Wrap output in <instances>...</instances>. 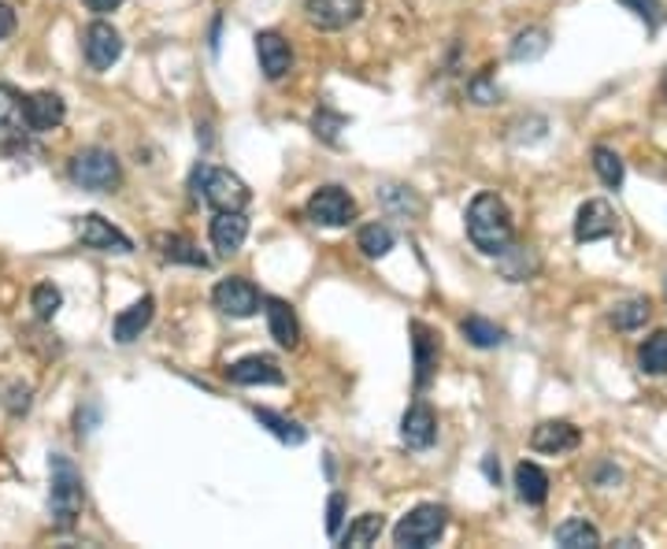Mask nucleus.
Instances as JSON below:
<instances>
[{
    "label": "nucleus",
    "instance_id": "nucleus-1",
    "mask_svg": "<svg viewBox=\"0 0 667 549\" xmlns=\"http://www.w3.org/2000/svg\"><path fill=\"white\" fill-rule=\"evenodd\" d=\"M464 227H467L471 246L486 257H504L512 249V238H516V230H512V212L498 194L475 197V201L467 204Z\"/></svg>",
    "mask_w": 667,
    "mask_h": 549
},
{
    "label": "nucleus",
    "instance_id": "nucleus-40",
    "mask_svg": "<svg viewBox=\"0 0 667 549\" xmlns=\"http://www.w3.org/2000/svg\"><path fill=\"white\" fill-rule=\"evenodd\" d=\"M12 34H15V8L0 0V41L12 38Z\"/></svg>",
    "mask_w": 667,
    "mask_h": 549
},
{
    "label": "nucleus",
    "instance_id": "nucleus-43",
    "mask_svg": "<svg viewBox=\"0 0 667 549\" xmlns=\"http://www.w3.org/2000/svg\"><path fill=\"white\" fill-rule=\"evenodd\" d=\"M664 97H667V71H664Z\"/></svg>",
    "mask_w": 667,
    "mask_h": 549
},
{
    "label": "nucleus",
    "instance_id": "nucleus-11",
    "mask_svg": "<svg viewBox=\"0 0 667 549\" xmlns=\"http://www.w3.org/2000/svg\"><path fill=\"white\" fill-rule=\"evenodd\" d=\"M364 12V0H304V15L315 30H345Z\"/></svg>",
    "mask_w": 667,
    "mask_h": 549
},
{
    "label": "nucleus",
    "instance_id": "nucleus-4",
    "mask_svg": "<svg viewBox=\"0 0 667 549\" xmlns=\"http://www.w3.org/2000/svg\"><path fill=\"white\" fill-rule=\"evenodd\" d=\"M123 171H119V160L115 152L108 149H83L75 160H71V183L83 186V190H93V194H112L119 186Z\"/></svg>",
    "mask_w": 667,
    "mask_h": 549
},
{
    "label": "nucleus",
    "instance_id": "nucleus-42",
    "mask_svg": "<svg viewBox=\"0 0 667 549\" xmlns=\"http://www.w3.org/2000/svg\"><path fill=\"white\" fill-rule=\"evenodd\" d=\"M482 472H486V479H490V483H501V464H498V457H486Z\"/></svg>",
    "mask_w": 667,
    "mask_h": 549
},
{
    "label": "nucleus",
    "instance_id": "nucleus-5",
    "mask_svg": "<svg viewBox=\"0 0 667 549\" xmlns=\"http://www.w3.org/2000/svg\"><path fill=\"white\" fill-rule=\"evenodd\" d=\"M445 527H449V512L441 506H416L393 527V542L408 549H427L445 535Z\"/></svg>",
    "mask_w": 667,
    "mask_h": 549
},
{
    "label": "nucleus",
    "instance_id": "nucleus-28",
    "mask_svg": "<svg viewBox=\"0 0 667 549\" xmlns=\"http://www.w3.org/2000/svg\"><path fill=\"white\" fill-rule=\"evenodd\" d=\"M460 330H464V338L471 341L475 349H498V346H504V330L493 320H486V316H467L464 323H460Z\"/></svg>",
    "mask_w": 667,
    "mask_h": 549
},
{
    "label": "nucleus",
    "instance_id": "nucleus-12",
    "mask_svg": "<svg viewBox=\"0 0 667 549\" xmlns=\"http://www.w3.org/2000/svg\"><path fill=\"white\" fill-rule=\"evenodd\" d=\"M616 230H619V215L608 201H601V197L586 201L582 209L575 212V238L579 241H601V238H612Z\"/></svg>",
    "mask_w": 667,
    "mask_h": 549
},
{
    "label": "nucleus",
    "instance_id": "nucleus-25",
    "mask_svg": "<svg viewBox=\"0 0 667 549\" xmlns=\"http://www.w3.org/2000/svg\"><path fill=\"white\" fill-rule=\"evenodd\" d=\"M649 316H653V304L645 301V297H630V301H619L616 309H612V327L616 330H638L645 327Z\"/></svg>",
    "mask_w": 667,
    "mask_h": 549
},
{
    "label": "nucleus",
    "instance_id": "nucleus-19",
    "mask_svg": "<svg viewBox=\"0 0 667 549\" xmlns=\"http://www.w3.org/2000/svg\"><path fill=\"white\" fill-rule=\"evenodd\" d=\"M249 238V220L246 212H215L212 220V246L219 249V257H234Z\"/></svg>",
    "mask_w": 667,
    "mask_h": 549
},
{
    "label": "nucleus",
    "instance_id": "nucleus-37",
    "mask_svg": "<svg viewBox=\"0 0 667 549\" xmlns=\"http://www.w3.org/2000/svg\"><path fill=\"white\" fill-rule=\"evenodd\" d=\"M467 97H471L475 104H498L501 101V89L490 83V75H475L471 83H467Z\"/></svg>",
    "mask_w": 667,
    "mask_h": 549
},
{
    "label": "nucleus",
    "instance_id": "nucleus-33",
    "mask_svg": "<svg viewBox=\"0 0 667 549\" xmlns=\"http://www.w3.org/2000/svg\"><path fill=\"white\" fill-rule=\"evenodd\" d=\"M345 123H349L345 115L334 112L330 104H319V108H315V115H312V130H315V138L330 141V146H334V141H338V134L345 130Z\"/></svg>",
    "mask_w": 667,
    "mask_h": 549
},
{
    "label": "nucleus",
    "instance_id": "nucleus-7",
    "mask_svg": "<svg viewBox=\"0 0 667 549\" xmlns=\"http://www.w3.org/2000/svg\"><path fill=\"white\" fill-rule=\"evenodd\" d=\"M212 301H215V309H219L223 316H230V320H249V316H256V312H260L256 286H252L249 278H238V275L223 278V283L212 290Z\"/></svg>",
    "mask_w": 667,
    "mask_h": 549
},
{
    "label": "nucleus",
    "instance_id": "nucleus-13",
    "mask_svg": "<svg viewBox=\"0 0 667 549\" xmlns=\"http://www.w3.org/2000/svg\"><path fill=\"white\" fill-rule=\"evenodd\" d=\"M227 379L238 383V386H278L286 375H282V367H278L275 357L252 353V357L234 360V364L227 367Z\"/></svg>",
    "mask_w": 667,
    "mask_h": 549
},
{
    "label": "nucleus",
    "instance_id": "nucleus-3",
    "mask_svg": "<svg viewBox=\"0 0 667 549\" xmlns=\"http://www.w3.org/2000/svg\"><path fill=\"white\" fill-rule=\"evenodd\" d=\"M193 194L215 212H246L252 201L249 186L234 171L212 167V164H201L193 171Z\"/></svg>",
    "mask_w": 667,
    "mask_h": 549
},
{
    "label": "nucleus",
    "instance_id": "nucleus-10",
    "mask_svg": "<svg viewBox=\"0 0 667 549\" xmlns=\"http://www.w3.org/2000/svg\"><path fill=\"white\" fill-rule=\"evenodd\" d=\"M256 60H260V71H264L267 83H282L293 71V49L278 30L256 34Z\"/></svg>",
    "mask_w": 667,
    "mask_h": 549
},
{
    "label": "nucleus",
    "instance_id": "nucleus-18",
    "mask_svg": "<svg viewBox=\"0 0 667 549\" xmlns=\"http://www.w3.org/2000/svg\"><path fill=\"white\" fill-rule=\"evenodd\" d=\"M401 438H404V446H408V449H430V446H435V438H438V420H435V412H430L427 401H416L408 412H404V420H401Z\"/></svg>",
    "mask_w": 667,
    "mask_h": 549
},
{
    "label": "nucleus",
    "instance_id": "nucleus-14",
    "mask_svg": "<svg viewBox=\"0 0 667 549\" xmlns=\"http://www.w3.org/2000/svg\"><path fill=\"white\" fill-rule=\"evenodd\" d=\"M412 357H416V386L427 390L430 379H435V367H438V357H441V341L427 323H412Z\"/></svg>",
    "mask_w": 667,
    "mask_h": 549
},
{
    "label": "nucleus",
    "instance_id": "nucleus-30",
    "mask_svg": "<svg viewBox=\"0 0 667 549\" xmlns=\"http://www.w3.org/2000/svg\"><path fill=\"white\" fill-rule=\"evenodd\" d=\"M593 171H597V178L608 186V190H619V186H624L627 171H624V160H619L616 149H608V146L593 149Z\"/></svg>",
    "mask_w": 667,
    "mask_h": 549
},
{
    "label": "nucleus",
    "instance_id": "nucleus-26",
    "mask_svg": "<svg viewBox=\"0 0 667 549\" xmlns=\"http://www.w3.org/2000/svg\"><path fill=\"white\" fill-rule=\"evenodd\" d=\"M545 52H549V34L542 30V26H530V30H519L516 34L508 57L516 60V64H530V60L545 57Z\"/></svg>",
    "mask_w": 667,
    "mask_h": 549
},
{
    "label": "nucleus",
    "instance_id": "nucleus-31",
    "mask_svg": "<svg viewBox=\"0 0 667 549\" xmlns=\"http://www.w3.org/2000/svg\"><path fill=\"white\" fill-rule=\"evenodd\" d=\"M26 97L20 93L15 86L0 83V130H15V127H26Z\"/></svg>",
    "mask_w": 667,
    "mask_h": 549
},
{
    "label": "nucleus",
    "instance_id": "nucleus-16",
    "mask_svg": "<svg viewBox=\"0 0 667 549\" xmlns=\"http://www.w3.org/2000/svg\"><path fill=\"white\" fill-rule=\"evenodd\" d=\"M26 130L30 134H49L56 130L63 123V115H67V108H63L60 93H49V89H41V93H30L26 97Z\"/></svg>",
    "mask_w": 667,
    "mask_h": 549
},
{
    "label": "nucleus",
    "instance_id": "nucleus-2",
    "mask_svg": "<svg viewBox=\"0 0 667 549\" xmlns=\"http://www.w3.org/2000/svg\"><path fill=\"white\" fill-rule=\"evenodd\" d=\"M49 475H52V490H49V512H52V524L60 531H71L78 524L86 509V483H83V472L75 467V461L63 453H52L49 457Z\"/></svg>",
    "mask_w": 667,
    "mask_h": 549
},
{
    "label": "nucleus",
    "instance_id": "nucleus-6",
    "mask_svg": "<svg viewBox=\"0 0 667 549\" xmlns=\"http://www.w3.org/2000/svg\"><path fill=\"white\" fill-rule=\"evenodd\" d=\"M304 215L315 227H345V223L356 220V201L341 186H319L304 204Z\"/></svg>",
    "mask_w": 667,
    "mask_h": 549
},
{
    "label": "nucleus",
    "instance_id": "nucleus-17",
    "mask_svg": "<svg viewBox=\"0 0 667 549\" xmlns=\"http://www.w3.org/2000/svg\"><path fill=\"white\" fill-rule=\"evenodd\" d=\"M152 249L164 264H186V267H209V257L186 238V234H171V230H160L152 234Z\"/></svg>",
    "mask_w": 667,
    "mask_h": 549
},
{
    "label": "nucleus",
    "instance_id": "nucleus-41",
    "mask_svg": "<svg viewBox=\"0 0 667 549\" xmlns=\"http://www.w3.org/2000/svg\"><path fill=\"white\" fill-rule=\"evenodd\" d=\"M83 4L89 8V12H97V15H108V12H115V8H119L123 0H83Z\"/></svg>",
    "mask_w": 667,
    "mask_h": 549
},
{
    "label": "nucleus",
    "instance_id": "nucleus-34",
    "mask_svg": "<svg viewBox=\"0 0 667 549\" xmlns=\"http://www.w3.org/2000/svg\"><path fill=\"white\" fill-rule=\"evenodd\" d=\"M504 257H508V260H504V275H508L512 283H523V278H530L538 272V257L530 253L527 246H512Z\"/></svg>",
    "mask_w": 667,
    "mask_h": 549
},
{
    "label": "nucleus",
    "instance_id": "nucleus-23",
    "mask_svg": "<svg viewBox=\"0 0 667 549\" xmlns=\"http://www.w3.org/2000/svg\"><path fill=\"white\" fill-rule=\"evenodd\" d=\"M556 542H561L564 549H593V546H601V531L590 524V520H582V516H571V520H564L561 527H556Z\"/></svg>",
    "mask_w": 667,
    "mask_h": 549
},
{
    "label": "nucleus",
    "instance_id": "nucleus-24",
    "mask_svg": "<svg viewBox=\"0 0 667 549\" xmlns=\"http://www.w3.org/2000/svg\"><path fill=\"white\" fill-rule=\"evenodd\" d=\"M252 416H256V423H264L278 442H286V446H304V438H309V431H304L301 423L278 416V412H272V409H252Z\"/></svg>",
    "mask_w": 667,
    "mask_h": 549
},
{
    "label": "nucleus",
    "instance_id": "nucleus-35",
    "mask_svg": "<svg viewBox=\"0 0 667 549\" xmlns=\"http://www.w3.org/2000/svg\"><path fill=\"white\" fill-rule=\"evenodd\" d=\"M382 201L390 204V209L404 212V215H419L423 212V201L416 197L412 186H382Z\"/></svg>",
    "mask_w": 667,
    "mask_h": 549
},
{
    "label": "nucleus",
    "instance_id": "nucleus-22",
    "mask_svg": "<svg viewBox=\"0 0 667 549\" xmlns=\"http://www.w3.org/2000/svg\"><path fill=\"white\" fill-rule=\"evenodd\" d=\"M516 494H519V501H527V506H542V501L549 498V475L538 464L523 461L516 467Z\"/></svg>",
    "mask_w": 667,
    "mask_h": 549
},
{
    "label": "nucleus",
    "instance_id": "nucleus-21",
    "mask_svg": "<svg viewBox=\"0 0 667 549\" xmlns=\"http://www.w3.org/2000/svg\"><path fill=\"white\" fill-rule=\"evenodd\" d=\"M264 312H267V327H272V338L278 341V346H282V349H297V341H301V323H297L290 304L278 301V297H267Z\"/></svg>",
    "mask_w": 667,
    "mask_h": 549
},
{
    "label": "nucleus",
    "instance_id": "nucleus-20",
    "mask_svg": "<svg viewBox=\"0 0 667 549\" xmlns=\"http://www.w3.org/2000/svg\"><path fill=\"white\" fill-rule=\"evenodd\" d=\"M152 312H156V301L146 294L141 301H134L130 309H123L119 316L112 323V338L119 341V346H130L134 338H141V330L152 323Z\"/></svg>",
    "mask_w": 667,
    "mask_h": 549
},
{
    "label": "nucleus",
    "instance_id": "nucleus-38",
    "mask_svg": "<svg viewBox=\"0 0 667 549\" xmlns=\"http://www.w3.org/2000/svg\"><path fill=\"white\" fill-rule=\"evenodd\" d=\"M619 4H627L630 12H634L638 20H645L649 26H660V20H664L660 0H619Z\"/></svg>",
    "mask_w": 667,
    "mask_h": 549
},
{
    "label": "nucleus",
    "instance_id": "nucleus-15",
    "mask_svg": "<svg viewBox=\"0 0 667 549\" xmlns=\"http://www.w3.org/2000/svg\"><path fill=\"white\" fill-rule=\"evenodd\" d=\"M579 442H582L579 427L567 420H545V423H538L534 435H530V446H534L538 453H553V457L571 453V449H579Z\"/></svg>",
    "mask_w": 667,
    "mask_h": 549
},
{
    "label": "nucleus",
    "instance_id": "nucleus-8",
    "mask_svg": "<svg viewBox=\"0 0 667 549\" xmlns=\"http://www.w3.org/2000/svg\"><path fill=\"white\" fill-rule=\"evenodd\" d=\"M75 230H78V241H83L86 249H97V253H115V257L134 253V241L126 238L119 227H112L104 215H97V212L83 215Z\"/></svg>",
    "mask_w": 667,
    "mask_h": 549
},
{
    "label": "nucleus",
    "instance_id": "nucleus-29",
    "mask_svg": "<svg viewBox=\"0 0 667 549\" xmlns=\"http://www.w3.org/2000/svg\"><path fill=\"white\" fill-rule=\"evenodd\" d=\"M638 364H642L645 375L667 372V330H656V335H649L642 346H638Z\"/></svg>",
    "mask_w": 667,
    "mask_h": 549
},
{
    "label": "nucleus",
    "instance_id": "nucleus-39",
    "mask_svg": "<svg viewBox=\"0 0 667 549\" xmlns=\"http://www.w3.org/2000/svg\"><path fill=\"white\" fill-rule=\"evenodd\" d=\"M341 520H345V494H330V506H327V535L330 538L341 535Z\"/></svg>",
    "mask_w": 667,
    "mask_h": 549
},
{
    "label": "nucleus",
    "instance_id": "nucleus-27",
    "mask_svg": "<svg viewBox=\"0 0 667 549\" xmlns=\"http://www.w3.org/2000/svg\"><path fill=\"white\" fill-rule=\"evenodd\" d=\"M356 246L364 249V257L382 260V257H390L397 238H393V230L386 227V223H367V227H360V234H356Z\"/></svg>",
    "mask_w": 667,
    "mask_h": 549
},
{
    "label": "nucleus",
    "instance_id": "nucleus-9",
    "mask_svg": "<svg viewBox=\"0 0 667 549\" xmlns=\"http://www.w3.org/2000/svg\"><path fill=\"white\" fill-rule=\"evenodd\" d=\"M83 57H86V64L93 67V71H108V67L115 64V60L123 57L119 30H115L112 23H104V20L89 23L86 34H83Z\"/></svg>",
    "mask_w": 667,
    "mask_h": 549
},
{
    "label": "nucleus",
    "instance_id": "nucleus-32",
    "mask_svg": "<svg viewBox=\"0 0 667 549\" xmlns=\"http://www.w3.org/2000/svg\"><path fill=\"white\" fill-rule=\"evenodd\" d=\"M382 531H386V520L378 516V512H364V516H356V524L341 535V546H372L378 542Z\"/></svg>",
    "mask_w": 667,
    "mask_h": 549
},
{
    "label": "nucleus",
    "instance_id": "nucleus-36",
    "mask_svg": "<svg viewBox=\"0 0 667 549\" xmlns=\"http://www.w3.org/2000/svg\"><path fill=\"white\" fill-rule=\"evenodd\" d=\"M30 304H34V312H38V320H52L63 304V294L52 283H41V286H34Z\"/></svg>",
    "mask_w": 667,
    "mask_h": 549
}]
</instances>
